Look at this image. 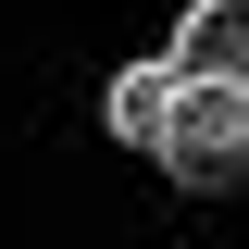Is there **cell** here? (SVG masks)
I'll use <instances>...</instances> for the list:
<instances>
[{
  "instance_id": "6da1fadb",
  "label": "cell",
  "mask_w": 249,
  "mask_h": 249,
  "mask_svg": "<svg viewBox=\"0 0 249 249\" xmlns=\"http://www.w3.org/2000/svg\"><path fill=\"white\" fill-rule=\"evenodd\" d=\"M150 162H162L175 187H237V175H249V88H224V75H175V88H162Z\"/></svg>"
},
{
  "instance_id": "7a4b0ae2",
  "label": "cell",
  "mask_w": 249,
  "mask_h": 249,
  "mask_svg": "<svg viewBox=\"0 0 249 249\" xmlns=\"http://www.w3.org/2000/svg\"><path fill=\"white\" fill-rule=\"evenodd\" d=\"M162 62L175 75H224V88H249V0H199L175 37H162Z\"/></svg>"
}]
</instances>
